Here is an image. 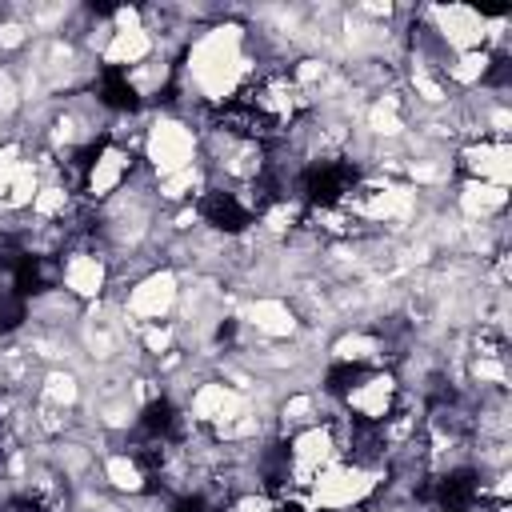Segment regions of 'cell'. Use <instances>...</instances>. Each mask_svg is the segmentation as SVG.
Returning <instances> with one entry per match:
<instances>
[{
	"label": "cell",
	"instance_id": "6da1fadb",
	"mask_svg": "<svg viewBox=\"0 0 512 512\" xmlns=\"http://www.w3.org/2000/svg\"><path fill=\"white\" fill-rule=\"evenodd\" d=\"M508 176H512V148H508V140H460L452 148V180L508 188Z\"/></svg>",
	"mask_w": 512,
	"mask_h": 512
}]
</instances>
